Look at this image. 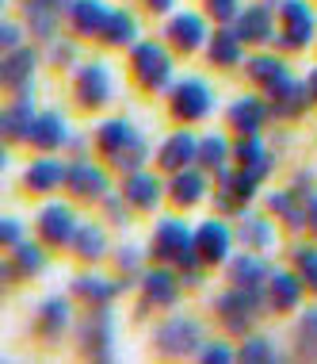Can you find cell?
Returning a JSON list of instances; mask_svg holds the SVG:
<instances>
[{"label":"cell","mask_w":317,"mask_h":364,"mask_svg":"<svg viewBox=\"0 0 317 364\" xmlns=\"http://www.w3.org/2000/svg\"><path fill=\"white\" fill-rule=\"evenodd\" d=\"M96 146L118 173L145 169V161H150V139L142 131H134L130 119H104L96 127Z\"/></svg>","instance_id":"1"},{"label":"cell","mask_w":317,"mask_h":364,"mask_svg":"<svg viewBox=\"0 0 317 364\" xmlns=\"http://www.w3.org/2000/svg\"><path fill=\"white\" fill-rule=\"evenodd\" d=\"M150 253L153 261L161 264H172V269H195L199 261V250H195V230L187 226L184 219H176V215H168L153 226V238H150Z\"/></svg>","instance_id":"2"},{"label":"cell","mask_w":317,"mask_h":364,"mask_svg":"<svg viewBox=\"0 0 317 364\" xmlns=\"http://www.w3.org/2000/svg\"><path fill=\"white\" fill-rule=\"evenodd\" d=\"M264 307H267V299L260 295V288H237V284H230V291H222L214 299L218 318L226 322L230 333H249L256 322H260Z\"/></svg>","instance_id":"3"},{"label":"cell","mask_w":317,"mask_h":364,"mask_svg":"<svg viewBox=\"0 0 317 364\" xmlns=\"http://www.w3.org/2000/svg\"><path fill=\"white\" fill-rule=\"evenodd\" d=\"M130 70H134V81L145 88V92H161V88L172 85V54H168L165 43L157 38H145V43L134 46L130 54Z\"/></svg>","instance_id":"4"},{"label":"cell","mask_w":317,"mask_h":364,"mask_svg":"<svg viewBox=\"0 0 317 364\" xmlns=\"http://www.w3.org/2000/svg\"><path fill=\"white\" fill-rule=\"evenodd\" d=\"M168 107L180 123H199L206 115H214V88L203 81V77H184V81H172V92H168Z\"/></svg>","instance_id":"5"},{"label":"cell","mask_w":317,"mask_h":364,"mask_svg":"<svg viewBox=\"0 0 317 364\" xmlns=\"http://www.w3.org/2000/svg\"><path fill=\"white\" fill-rule=\"evenodd\" d=\"M77 346L84 357L107 360L115 357V314L111 307H88V314L77 322Z\"/></svg>","instance_id":"6"},{"label":"cell","mask_w":317,"mask_h":364,"mask_svg":"<svg viewBox=\"0 0 317 364\" xmlns=\"http://www.w3.org/2000/svg\"><path fill=\"white\" fill-rule=\"evenodd\" d=\"M157 349L165 353V357H191V353L203 349V322L191 318V314H172V318H165L161 326L153 333Z\"/></svg>","instance_id":"7"},{"label":"cell","mask_w":317,"mask_h":364,"mask_svg":"<svg viewBox=\"0 0 317 364\" xmlns=\"http://www.w3.org/2000/svg\"><path fill=\"white\" fill-rule=\"evenodd\" d=\"M313 38H317L313 8L306 4V0H283V8H279V35H275V43H279L283 50H306Z\"/></svg>","instance_id":"8"},{"label":"cell","mask_w":317,"mask_h":364,"mask_svg":"<svg viewBox=\"0 0 317 364\" xmlns=\"http://www.w3.org/2000/svg\"><path fill=\"white\" fill-rule=\"evenodd\" d=\"M73 92L84 107H107L115 100V73L107 62H84L77 65L73 77Z\"/></svg>","instance_id":"9"},{"label":"cell","mask_w":317,"mask_h":364,"mask_svg":"<svg viewBox=\"0 0 317 364\" xmlns=\"http://www.w3.org/2000/svg\"><path fill=\"white\" fill-rule=\"evenodd\" d=\"M256 176L249 169H222L218 173V192H214V208L222 215H245V208H249V200L256 196Z\"/></svg>","instance_id":"10"},{"label":"cell","mask_w":317,"mask_h":364,"mask_svg":"<svg viewBox=\"0 0 317 364\" xmlns=\"http://www.w3.org/2000/svg\"><path fill=\"white\" fill-rule=\"evenodd\" d=\"M65 188L77 196V200H107L111 196V176H107L92 157H73L69 161V176H65Z\"/></svg>","instance_id":"11"},{"label":"cell","mask_w":317,"mask_h":364,"mask_svg":"<svg viewBox=\"0 0 317 364\" xmlns=\"http://www.w3.org/2000/svg\"><path fill=\"white\" fill-rule=\"evenodd\" d=\"M165 38L172 50L180 54H195L199 46H206V38H211V31H206V19L199 12H191V8H180L176 16H168L165 23Z\"/></svg>","instance_id":"12"},{"label":"cell","mask_w":317,"mask_h":364,"mask_svg":"<svg viewBox=\"0 0 317 364\" xmlns=\"http://www.w3.org/2000/svg\"><path fill=\"white\" fill-rule=\"evenodd\" d=\"M195 250H199V261L203 264H226L233 253V230L226 226V219H203L195 226Z\"/></svg>","instance_id":"13"},{"label":"cell","mask_w":317,"mask_h":364,"mask_svg":"<svg viewBox=\"0 0 317 364\" xmlns=\"http://www.w3.org/2000/svg\"><path fill=\"white\" fill-rule=\"evenodd\" d=\"M35 226H38V234H43V242H46V245H73L81 219H77V211L69 208V203L50 200L43 211H38Z\"/></svg>","instance_id":"14"},{"label":"cell","mask_w":317,"mask_h":364,"mask_svg":"<svg viewBox=\"0 0 317 364\" xmlns=\"http://www.w3.org/2000/svg\"><path fill=\"white\" fill-rule=\"evenodd\" d=\"M233 31L252 46L275 43V35H279V27H275V8L272 4H245L233 19Z\"/></svg>","instance_id":"15"},{"label":"cell","mask_w":317,"mask_h":364,"mask_svg":"<svg viewBox=\"0 0 317 364\" xmlns=\"http://www.w3.org/2000/svg\"><path fill=\"white\" fill-rule=\"evenodd\" d=\"M267 100H272V115H279V119H294V115L306 112V104H310L313 96H310V85H306V81L283 73L279 81L267 85Z\"/></svg>","instance_id":"16"},{"label":"cell","mask_w":317,"mask_h":364,"mask_svg":"<svg viewBox=\"0 0 317 364\" xmlns=\"http://www.w3.org/2000/svg\"><path fill=\"white\" fill-rule=\"evenodd\" d=\"M35 92L31 88H23V92L12 96V104L4 107V115H0V131H4L8 142H27L31 139V127H35Z\"/></svg>","instance_id":"17"},{"label":"cell","mask_w":317,"mask_h":364,"mask_svg":"<svg viewBox=\"0 0 317 364\" xmlns=\"http://www.w3.org/2000/svg\"><path fill=\"white\" fill-rule=\"evenodd\" d=\"M35 146V150H43V154H54V150H62V146L73 142V134H69V119L57 107H50V112H38L35 115V127H31V139H27Z\"/></svg>","instance_id":"18"},{"label":"cell","mask_w":317,"mask_h":364,"mask_svg":"<svg viewBox=\"0 0 317 364\" xmlns=\"http://www.w3.org/2000/svg\"><path fill=\"white\" fill-rule=\"evenodd\" d=\"M65 176H69V165L57 161L54 154H43V157H35V161L27 165L23 184H27V192H35V196H50L65 184Z\"/></svg>","instance_id":"19"},{"label":"cell","mask_w":317,"mask_h":364,"mask_svg":"<svg viewBox=\"0 0 317 364\" xmlns=\"http://www.w3.org/2000/svg\"><path fill=\"white\" fill-rule=\"evenodd\" d=\"M195 161H199V139H195L191 131H172L161 142V150H157V165L168 173H180Z\"/></svg>","instance_id":"20"},{"label":"cell","mask_w":317,"mask_h":364,"mask_svg":"<svg viewBox=\"0 0 317 364\" xmlns=\"http://www.w3.org/2000/svg\"><path fill=\"white\" fill-rule=\"evenodd\" d=\"M35 65H38V54L31 50V46L4 50V62H0V81H4L8 92H23V88H31Z\"/></svg>","instance_id":"21"},{"label":"cell","mask_w":317,"mask_h":364,"mask_svg":"<svg viewBox=\"0 0 317 364\" xmlns=\"http://www.w3.org/2000/svg\"><path fill=\"white\" fill-rule=\"evenodd\" d=\"M206 192H211V181H206V169H195V165H187V169L172 173V181H168V200L176 203V208H195V203L206 200Z\"/></svg>","instance_id":"22"},{"label":"cell","mask_w":317,"mask_h":364,"mask_svg":"<svg viewBox=\"0 0 317 364\" xmlns=\"http://www.w3.org/2000/svg\"><path fill=\"white\" fill-rule=\"evenodd\" d=\"M111 12H115V8L107 4V0H69V8H65L73 31H77V35H96V38L104 35V27H107V19H111Z\"/></svg>","instance_id":"23"},{"label":"cell","mask_w":317,"mask_h":364,"mask_svg":"<svg viewBox=\"0 0 317 364\" xmlns=\"http://www.w3.org/2000/svg\"><path fill=\"white\" fill-rule=\"evenodd\" d=\"M272 272L275 269L256 250L237 253V257L226 261V277H230V284H237V288H267V277H272Z\"/></svg>","instance_id":"24"},{"label":"cell","mask_w":317,"mask_h":364,"mask_svg":"<svg viewBox=\"0 0 317 364\" xmlns=\"http://www.w3.org/2000/svg\"><path fill=\"white\" fill-rule=\"evenodd\" d=\"M267 115H272V104H264L260 96H237L230 112H226V119H230V131L237 134H260Z\"/></svg>","instance_id":"25"},{"label":"cell","mask_w":317,"mask_h":364,"mask_svg":"<svg viewBox=\"0 0 317 364\" xmlns=\"http://www.w3.org/2000/svg\"><path fill=\"white\" fill-rule=\"evenodd\" d=\"M302 291H306V280L299 272L275 269L272 277H267V307L272 311H294L302 303Z\"/></svg>","instance_id":"26"},{"label":"cell","mask_w":317,"mask_h":364,"mask_svg":"<svg viewBox=\"0 0 317 364\" xmlns=\"http://www.w3.org/2000/svg\"><path fill=\"white\" fill-rule=\"evenodd\" d=\"M180 284H184V277H176L172 264H161V269L145 272L142 277L145 303H150V307H172V303L180 299Z\"/></svg>","instance_id":"27"},{"label":"cell","mask_w":317,"mask_h":364,"mask_svg":"<svg viewBox=\"0 0 317 364\" xmlns=\"http://www.w3.org/2000/svg\"><path fill=\"white\" fill-rule=\"evenodd\" d=\"M161 192H165V184L157 181L150 169H134V173H126V181H123V196L130 200L134 211H153L157 203H161Z\"/></svg>","instance_id":"28"},{"label":"cell","mask_w":317,"mask_h":364,"mask_svg":"<svg viewBox=\"0 0 317 364\" xmlns=\"http://www.w3.org/2000/svg\"><path fill=\"white\" fill-rule=\"evenodd\" d=\"M206 58H211V65H218V70H233V65L245 62V38L233 27H222V31H214L206 38Z\"/></svg>","instance_id":"29"},{"label":"cell","mask_w":317,"mask_h":364,"mask_svg":"<svg viewBox=\"0 0 317 364\" xmlns=\"http://www.w3.org/2000/svg\"><path fill=\"white\" fill-rule=\"evenodd\" d=\"M233 161L241 165V169H249L256 181H264V176L275 169L272 150L260 142V134H241V139H237V146H233Z\"/></svg>","instance_id":"30"},{"label":"cell","mask_w":317,"mask_h":364,"mask_svg":"<svg viewBox=\"0 0 317 364\" xmlns=\"http://www.w3.org/2000/svg\"><path fill=\"white\" fill-rule=\"evenodd\" d=\"M23 23L35 38L50 43V38L57 35V23H62V4H54V0H27L23 4Z\"/></svg>","instance_id":"31"},{"label":"cell","mask_w":317,"mask_h":364,"mask_svg":"<svg viewBox=\"0 0 317 364\" xmlns=\"http://www.w3.org/2000/svg\"><path fill=\"white\" fill-rule=\"evenodd\" d=\"M130 284H115V280H107V277H92V272H81V277L73 280V295L77 299H84L88 307H107V303L115 299V295H123Z\"/></svg>","instance_id":"32"},{"label":"cell","mask_w":317,"mask_h":364,"mask_svg":"<svg viewBox=\"0 0 317 364\" xmlns=\"http://www.w3.org/2000/svg\"><path fill=\"white\" fill-rule=\"evenodd\" d=\"M69 326H73V307H69V299L50 295V299L38 307V333H43L46 341H57Z\"/></svg>","instance_id":"33"},{"label":"cell","mask_w":317,"mask_h":364,"mask_svg":"<svg viewBox=\"0 0 317 364\" xmlns=\"http://www.w3.org/2000/svg\"><path fill=\"white\" fill-rule=\"evenodd\" d=\"M267 211L279 215L291 230L306 226V196L299 188H283V192H267Z\"/></svg>","instance_id":"34"},{"label":"cell","mask_w":317,"mask_h":364,"mask_svg":"<svg viewBox=\"0 0 317 364\" xmlns=\"http://www.w3.org/2000/svg\"><path fill=\"white\" fill-rule=\"evenodd\" d=\"M237 238L245 242V250H272L275 245V226L264 219V215H241V226H237Z\"/></svg>","instance_id":"35"},{"label":"cell","mask_w":317,"mask_h":364,"mask_svg":"<svg viewBox=\"0 0 317 364\" xmlns=\"http://www.w3.org/2000/svg\"><path fill=\"white\" fill-rule=\"evenodd\" d=\"M73 253L81 261L107 257V230L100 223H81V226H77V238H73Z\"/></svg>","instance_id":"36"},{"label":"cell","mask_w":317,"mask_h":364,"mask_svg":"<svg viewBox=\"0 0 317 364\" xmlns=\"http://www.w3.org/2000/svg\"><path fill=\"white\" fill-rule=\"evenodd\" d=\"M230 157H233V146L226 142V134L211 131V134H203V139H199V165L206 173L218 176L226 165H230Z\"/></svg>","instance_id":"37"},{"label":"cell","mask_w":317,"mask_h":364,"mask_svg":"<svg viewBox=\"0 0 317 364\" xmlns=\"http://www.w3.org/2000/svg\"><path fill=\"white\" fill-rule=\"evenodd\" d=\"M100 38H104L107 46H134V38H138V19L126 12V8H115Z\"/></svg>","instance_id":"38"},{"label":"cell","mask_w":317,"mask_h":364,"mask_svg":"<svg viewBox=\"0 0 317 364\" xmlns=\"http://www.w3.org/2000/svg\"><path fill=\"white\" fill-rule=\"evenodd\" d=\"M245 70H249V77H252V81H260L264 88L272 81H279L283 73H291V70H287V62H283V58H275V54H252L249 62H245Z\"/></svg>","instance_id":"39"},{"label":"cell","mask_w":317,"mask_h":364,"mask_svg":"<svg viewBox=\"0 0 317 364\" xmlns=\"http://www.w3.org/2000/svg\"><path fill=\"white\" fill-rule=\"evenodd\" d=\"M12 264H16L19 277H35V272H43V269H46V253H43V245H35V242H19L16 250H12Z\"/></svg>","instance_id":"40"},{"label":"cell","mask_w":317,"mask_h":364,"mask_svg":"<svg viewBox=\"0 0 317 364\" xmlns=\"http://www.w3.org/2000/svg\"><path fill=\"white\" fill-rule=\"evenodd\" d=\"M291 261H294V272L306 280V288L317 291V245H294Z\"/></svg>","instance_id":"41"},{"label":"cell","mask_w":317,"mask_h":364,"mask_svg":"<svg viewBox=\"0 0 317 364\" xmlns=\"http://www.w3.org/2000/svg\"><path fill=\"white\" fill-rule=\"evenodd\" d=\"M299 349L306 353V357H317V307L310 311H302V318H299Z\"/></svg>","instance_id":"42"},{"label":"cell","mask_w":317,"mask_h":364,"mask_svg":"<svg viewBox=\"0 0 317 364\" xmlns=\"http://www.w3.org/2000/svg\"><path fill=\"white\" fill-rule=\"evenodd\" d=\"M241 360H279V349H275V341L267 338H245L241 353H237Z\"/></svg>","instance_id":"43"},{"label":"cell","mask_w":317,"mask_h":364,"mask_svg":"<svg viewBox=\"0 0 317 364\" xmlns=\"http://www.w3.org/2000/svg\"><path fill=\"white\" fill-rule=\"evenodd\" d=\"M104 215H107V223H115V226H130V200H126V196H107Z\"/></svg>","instance_id":"44"},{"label":"cell","mask_w":317,"mask_h":364,"mask_svg":"<svg viewBox=\"0 0 317 364\" xmlns=\"http://www.w3.org/2000/svg\"><path fill=\"white\" fill-rule=\"evenodd\" d=\"M203 8H206V16H214L218 23H233L237 12H241V0H203Z\"/></svg>","instance_id":"45"},{"label":"cell","mask_w":317,"mask_h":364,"mask_svg":"<svg viewBox=\"0 0 317 364\" xmlns=\"http://www.w3.org/2000/svg\"><path fill=\"white\" fill-rule=\"evenodd\" d=\"M50 62L54 65H73L77 62V43H69V38H65V43H62V38H50Z\"/></svg>","instance_id":"46"},{"label":"cell","mask_w":317,"mask_h":364,"mask_svg":"<svg viewBox=\"0 0 317 364\" xmlns=\"http://www.w3.org/2000/svg\"><path fill=\"white\" fill-rule=\"evenodd\" d=\"M199 357L203 360H218V364H226V360H233L237 357V353L230 349V346H226V341H203V349H199Z\"/></svg>","instance_id":"47"},{"label":"cell","mask_w":317,"mask_h":364,"mask_svg":"<svg viewBox=\"0 0 317 364\" xmlns=\"http://www.w3.org/2000/svg\"><path fill=\"white\" fill-rule=\"evenodd\" d=\"M115 264H118V272H138L142 269V250H138V245H123V250L115 253Z\"/></svg>","instance_id":"48"},{"label":"cell","mask_w":317,"mask_h":364,"mask_svg":"<svg viewBox=\"0 0 317 364\" xmlns=\"http://www.w3.org/2000/svg\"><path fill=\"white\" fill-rule=\"evenodd\" d=\"M0 46H4V50H16V46H23V27L8 19V23L0 27Z\"/></svg>","instance_id":"49"},{"label":"cell","mask_w":317,"mask_h":364,"mask_svg":"<svg viewBox=\"0 0 317 364\" xmlns=\"http://www.w3.org/2000/svg\"><path fill=\"white\" fill-rule=\"evenodd\" d=\"M0 242H4L8 250H16V245L23 242V226H19V219H4V226H0Z\"/></svg>","instance_id":"50"},{"label":"cell","mask_w":317,"mask_h":364,"mask_svg":"<svg viewBox=\"0 0 317 364\" xmlns=\"http://www.w3.org/2000/svg\"><path fill=\"white\" fill-rule=\"evenodd\" d=\"M306 226H310V230L317 234V192L310 196V200H306Z\"/></svg>","instance_id":"51"},{"label":"cell","mask_w":317,"mask_h":364,"mask_svg":"<svg viewBox=\"0 0 317 364\" xmlns=\"http://www.w3.org/2000/svg\"><path fill=\"white\" fill-rule=\"evenodd\" d=\"M145 8L157 12V16H165V12H172V8H176V0H145Z\"/></svg>","instance_id":"52"},{"label":"cell","mask_w":317,"mask_h":364,"mask_svg":"<svg viewBox=\"0 0 317 364\" xmlns=\"http://www.w3.org/2000/svg\"><path fill=\"white\" fill-rule=\"evenodd\" d=\"M306 85H310V96H313V100H317V65H313V73L306 77Z\"/></svg>","instance_id":"53"},{"label":"cell","mask_w":317,"mask_h":364,"mask_svg":"<svg viewBox=\"0 0 317 364\" xmlns=\"http://www.w3.org/2000/svg\"><path fill=\"white\" fill-rule=\"evenodd\" d=\"M54 4H69V0H54Z\"/></svg>","instance_id":"54"}]
</instances>
